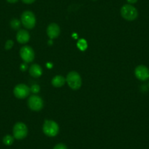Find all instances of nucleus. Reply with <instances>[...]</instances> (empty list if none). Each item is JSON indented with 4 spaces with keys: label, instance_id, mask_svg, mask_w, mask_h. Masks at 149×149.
<instances>
[{
    "label": "nucleus",
    "instance_id": "obj_1",
    "mask_svg": "<svg viewBox=\"0 0 149 149\" xmlns=\"http://www.w3.org/2000/svg\"><path fill=\"white\" fill-rule=\"evenodd\" d=\"M66 82L68 84L69 86L73 90H77L81 88L82 85V80L81 75L76 72H70L67 74Z\"/></svg>",
    "mask_w": 149,
    "mask_h": 149
},
{
    "label": "nucleus",
    "instance_id": "obj_2",
    "mask_svg": "<svg viewBox=\"0 0 149 149\" xmlns=\"http://www.w3.org/2000/svg\"><path fill=\"white\" fill-rule=\"evenodd\" d=\"M43 132L48 137H55L57 135L59 131V127L56 122L52 120H45L44 122Z\"/></svg>",
    "mask_w": 149,
    "mask_h": 149
},
{
    "label": "nucleus",
    "instance_id": "obj_3",
    "mask_svg": "<svg viewBox=\"0 0 149 149\" xmlns=\"http://www.w3.org/2000/svg\"><path fill=\"white\" fill-rule=\"evenodd\" d=\"M121 15L127 21H134L138 16V12L131 5H124L121 9Z\"/></svg>",
    "mask_w": 149,
    "mask_h": 149
},
{
    "label": "nucleus",
    "instance_id": "obj_4",
    "mask_svg": "<svg viewBox=\"0 0 149 149\" xmlns=\"http://www.w3.org/2000/svg\"><path fill=\"white\" fill-rule=\"evenodd\" d=\"M21 23L25 28L31 29L36 24L35 15L31 11H25L21 15Z\"/></svg>",
    "mask_w": 149,
    "mask_h": 149
},
{
    "label": "nucleus",
    "instance_id": "obj_5",
    "mask_svg": "<svg viewBox=\"0 0 149 149\" xmlns=\"http://www.w3.org/2000/svg\"><path fill=\"white\" fill-rule=\"evenodd\" d=\"M13 137L17 140H22L25 138L28 134V128L26 125L22 122H18L14 125Z\"/></svg>",
    "mask_w": 149,
    "mask_h": 149
},
{
    "label": "nucleus",
    "instance_id": "obj_6",
    "mask_svg": "<svg viewBox=\"0 0 149 149\" xmlns=\"http://www.w3.org/2000/svg\"><path fill=\"white\" fill-rule=\"evenodd\" d=\"M28 105L31 110H34V111H40L43 107V100L39 96L33 95L31 97H30L29 99Z\"/></svg>",
    "mask_w": 149,
    "mask_h": 149
},
{
    "label": "nucleus",
    "instance_id": "obj_7",
    "mask_svg": "<svg viewBox=\"0 0 149 149\" xmlns=\"http://www.w3.org/2000/svg\"><path fill=\"white\" fill-rule=\"evenodd\" d=\"M30 88L25 84H18L14 88V95L18 99H24L30 94Z\"/></svg>",
    "mask_w": 149,
    "mask_h": 149
},
{
    "label": "nucleus",
    "instance_id": "obj_8",
    "mask_svg": "<svg viewBox=\"0 0 149 149\" xmlns=\"http://www.w3.org/2000/svg\"><path fill=\"white\" fill-rule=\"evenodd\" d=\"M20 56L25 62H31L34 58V50L31 47L25 45V46L22 47L20 50Z\"/></svg>",
    "mask_w": 149,
    "mask_h": 149
},
{
    "label": "nucleus",
    "instance_id": "obj_9",
    "mask_svg": "<svg viewBox=\"0 0 149 149\" xmlns=\"http://www.w3.org/2000/svg\"><path fill=\"white\" fill-rule=\"evenodd\" d=\"M134 74L136 78L140 81H144L149 78V70L144 65H140L136 67Z\"/></svg>",
    "mask_w": 149,
    "mask_h": 149
},
{
    "label": "nucleus",
    "instance_id": "obj_10",
    "mask_svg": "<svg viewBox=\"0 0 149 149\" xmlns=\"http://www.w3.org/2000/svg\"><path fill=\"white\" fill-rule=\"evenodd\" d=\"M60 31L61 30H60L59 26L56 24H51L48 26L46 30L47 34L51 40L55 39L57 37H58L60 34Z\"/></svg>",
    "mask_w": 149,
    "mask_h": 149
},
{
    "label": "nucleus",
    "instance_id": "obj_11",
    "mask_svg": "<svg viewBox=\"0 0 149 149\" xmlns=\"http://www.w3.org/2000/svg\"><path fill=\"white\" fill-rule=\"evenodd\" d=\"M30 35L26 30L21 29L18 31L16 34V40L19 43L25 44L29 41Z\"/></svg>",
    "mask_w": 149,
    "mask_h": 149
},
{
    "label": "nucleus",
    "instance_id": "obj_12",
    "mask_svg": "<svg viewBox=\"0 0 149 149\" xmlns=\"http://www.w3.org/2000/svg\"><path fill=\"white\" fill-rule=\"evenodd\" d=\"M29 74L34 78H39L42 74V69L38 64H32L29 68Z\"/></svg>",
    "mask_w": 149,
    "mask_h": 149
},
{
    "label": "nucleus",
    "instance_id": "obj_13",
    "mask_svg": "<svg viewBox=\"0 0 149 149\" xmlns=\"http://www.w3.org/2000/svg\"><path fill=\"white\" fill-rule=\"evenodd\" d=\"M66 79L61 75H56L54 77L51 81V84L54 87L59 88V87L63 86L65 84Z\"/></svg>",
    "mask_w": 149,
    "mask_h": 149
},
{
    "label": "nucleus",
    "instance_id": "obj_14",
    "mask_svg": "<svg viewBox=\"0 0 149 149\" xmlns=\"http://www.w3.org/2000/svg\"><path fill=\"white\" fill-rule=\"evenodd\" d=\"M14 138L15 137L10 134H7L3 137V143L6 146H11L14 142Z\"/></svg>",
    "mask_w": 149,
    "mask_h": 149
},
{
    "label": "nucleus",
    "instance_id": "obj_15",
    "mask_svg": "<svg viewBox=\"0 0 149 149\" xmlns=\"http://www.w3.org/2000/svg\"><path fill=\"white\" fill-rule=\"evenodd\" d=\"M21 23L19 20L14 18L10 21V26L13 29H18L21 26Z\"/></svg>",
    "mask_w": 149,
    "mask_h": 149
},
{
    "label": "nucleus",
    "instance_id": "obj_16",
    "mask_svg": "<svg viewBox=\"0 0 149 149\" xmlns=\"http://www.w3.org/2000/svg\"><path fill=\"white\" fill-rule=\"evenodd\" d=\"M78 47L80 50L81 51H84L87 48V42L85 40L81 39L78 41Z\"/></svg>",
    "mask_w": 149,
    "mask_h": 149
},
{
    "label": "nucleus",
    "instance_id": "obj_17",
    "mask_svg": "<svg viewBox=\"0 0 149 149\" xmlns=\"http://www.w3.org/2000/svg\"><path fill=\"white\" fill-rule=\"evenodd\" d=\"M40 87L39 85H37V84H34L30 88V91L32 93H34V94H37L40 91Z\"/></svg>",
    "mask_w": 149,
    "mask_h": 149
},
{
    "label": "nucleus",
    "instance_id": "obj_18",
    "mask_svg": "<svg viewBox=\"0 0 149 149\" xmlns=\"http://www.w3.org/2000/svg\"><path fill=\"white\" fill-rule=\"evenodd\" d=\"M14 45V42L13 41L11 40H8V41L6 42V43H5V49L6 50H10L11 49V48H13V46Z\"/></svg>",
    "mask_w": 149,
    "mask_h": 149
},
{
    "label": "nucleus",
    "instance_id": "obj_19",
    "mask_svg": "<svg viewBox=\"0 0 149 149\" xmlns=\"http://www.w3.org/2000/svg\"><path fill=\"white\" fill-rule=\"evenodd\" d=\"M53 149H67V147L63 143H59V144L56 145Z\"/></svg>",
    "mask_w": 149,
    "mask_h": 149
},
{
    "label": "nucleus",
    "instance_id": "obj_20",
    "mask_svg": "<svg viewBox=\"0 0 149 149\" xmlns=\"http://www.w3.org/2000/svg\"><path fill=\"white\" fill-rule=\"evenodd\" d=\"M22 2L25 4H31L35 2V0H22Z\"/></svg>",
    "mask_w": 149,
    "mask_h": 149
},
{
    "label": "nucleus",
    "instance_id": "obj_21",
    "mask_svg": "<svg viewBox=\"0 0 149 149\" xmlns=\"http://www.w3.org/2000/svg\"><path fill=\"white\" fill-rule=\"evenodd\" d=\"M26 69H27V67H26V65L25 64H22V65L21 66V70H23V71L26 70Z\"/></svg>",
    "mask_w": 149,
    "mask_h": 149
},
{
    "label": "nucleus",
    "instance_id": "obj_22",
    "mask_svg": "<svg viewBox=\"0 0 149 149\" xmlns=\"http://www.w3.org/2000/svg\"><path fill=\"white\" fill-rule=\"evenodd\" d=\"M127 1L130 4H134L137 2V0H127Z\"/></svg>",
    "mask_w": 149,
    "mask_h": 149
},
{
    "label": "nucleus",
    "instance_id": "obj_23",
    "mask_svg": "<svg viewBox=\"0 0 149 149\" xmlns=\"http://www.w3.org/2000/svg\"><path fill=\"white\" fill-rule=\"evenodd\" d=\"M18 1V0H7V2H9V3H12V4L15 3V2H17Z\"/></svg>",
    "mask_w": 149,
    "mask_h": 149
},
{
    "label": "nucleus",
    "instance_id": "obj_24",
    "mask_svg": "<svg viewBox=\"0 0 149 149\" xmlns=\"http://www.w3.org/2000/svg\"><path fill=\"white\" fill-rule=\"evenodd\" d=\"M148 87H149V82H148Z\"/></svg>",
    "mask_w": 149,
    "mask_h": 149
}]
</instances>
